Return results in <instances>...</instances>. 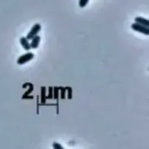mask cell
I'll list each match as a JSON object with an SVG mask.
<instances>
[{
  "label": "cell",
  "mask_w": 149,
  "mask_h": 149,
  "mask_svg": "<svg viewBox=\"0 0 149 149\" xmlns=\"http://www.w3.org/2000/svg\"><path fill=\"white\" fill-rule=\"evenodd\" d=\"M59 92H60V99L61 100H65V88L64 87H59Z\"/></svg>",
  "instance_id": "9c48e42d"
},
{
  "label": "cell",
  "mask_w": 149,
  "mask_h": 149,
  "mask_svg": "<svg viewBox=\"0 0 149 149\" xmlns=\"http://www.w3.org/2000/svg\"><path fill=\"white\" fill-rule=\"evenodd\" d=\"M65 91H67V98L71 100L72 98V89L71 87H65Z\"/></svg>",
  "instance_id": "30bf717a"
},
{
  "label": "cell",
  "mask_w": 149,
  "mask_h": 149,
  "mask_svg": "<svg viewBox=\"0 0 149 149\" xmlns=\"http://www.w3.org/2000/svg\"><path fill=\"white\" fill-rule=\"evenodd\" d=\"M52 148L55 149H63L64 148L59 144V143H57V142H54L53 145H52Z\"/></svg>",
  "instance_id": "4fadbf2b"
},
{
  "label": "cell",
  "mask_w": 149,
  "mask_h": 149,
  "mask_svg": "<svg viewBox=\"0 0 149 149\" xmlns=\"http://www.w3.org/2000/svg\"><path fill=\"white\" fill-rule=\"evenodd\" d=\"M134 21H135V23H138V24H142V25H144V26H147V27H148L149 26L148 19L144 18V17H135Z\"/></svg>",
  "instance_id": "8992f818"
},
{
  "label": "cell",
  "mask_w": 149,
  "mask_h": 149,
  "mask_svg": "<svg viewBox=\"0 0 149 149\" xmlns=\"http://www.w3.org/2000/svg\"><path fill=\"white\" fill-rule=\"evenodd\" d=\"M48 90H49V93H48V95H46V100L52 99V97H53V88L52 87H49Z\"/></svg>",
  "instance_id": "7c38bea8"
},
{
  "label": "cell",
  "mask_w": 149,
  "mask_h": 149,
  "mask_svg": "<svg viewBox=\"0 0 149 149\" xmlns=\"http://www.w3.org/2000/svg\"><path fill=\"white\" fill-rule=\"evenodd\" d=\"M40 100L41 104L45 105L46 102V88L45 86L41 87V93H40Z\"/></svg>",
  "instance_id": "52a82bcc"
},
{
  "label": "cell",
  "mask_w": 149,
  "mask_h": 149,
  "mask_svg": "<svg viewBox=\"0 0 149 149\" xmlns=\"http://www.w3.org/2000/svg\"><path fill=\"white\" fill-rule=\"evenodd\" d=\"M33 58H34V54H33L32 52H30L28 51L26 53H24V55H21V56L17 58V65H24V64H25V63L31 61Z\"/></svg>",
  "instance_id": "6da1fadb"
},
{
  "label": "cell",
  "mask_w": 149,
  "mask_h": 149,
  "mask_svg": "<svg viewBox=\"0 0 149 149\" xmlns=\"http://www.w3.org/2000/svg\"><path fill=\"white\" fill-rule=\"evenodd\" d=\"M58 92H59L58 87H54L53 88V97H52V99H55L56 100H58Z\"/></svg>",
  "instance_id": "ba28073f"
},
{
  "label": "cell",
  "mask_w": 149,
  "mask_h": 149,
  "mask_svg": "<svg viewBox=\"0 0 149 149\" xmlns=\"http://www.w3.org/2000/svg\"><path fill=\"white\" fill-rule=\"evenodd\" d=\"M89 3V0H79V7L81 8H84L87 5V3Z\"/></svg>",
  "instance_id": "8fae6325"
},
{
  "label": "cell",
  "mask_w": 149,
  "mask_h": 149,
  "mask_svg": "<svg viewBox=\"0 0 149 149\" xmlns=\"http://www.w3.org/2000/svg\"><path fill=\"white\" fill-rule=\"evenodd\" d=\"M31 43H30V45H31V49H37L39 45V43H40V40H41V38L40 36L37 35L35 37H33L31 39Z\"/></svg>",
  "instance_id": "277c9868"
},
{
  "label": "cell",
  "mask_w": 149,
  "mask_h": 149,
  "mask_svg": "<svg viewBox=\"0 0 149 149\" xmlns=\"http://www.w3.org/2000/svg\"><path fill=\"white\" fill-rule=\"evenodd\" d=\"M20 44L22 45V47L25 50V51H30L31 50V45H30V42L29 39L26 38V37H22L20 38Z\"/></svg>",
  "instance_id": "5b68a950"
},
{
  "label": "cell",
  "mask_w": 149,
  "mask_h": 149,
  "mask_svg": "<svg viewBox=\"0 0 149 149\" xmlns=\"http://www.w3.org/2000/svg\"><path fill=\"white\" fill-rule=\"evenodd\" d=\"M40 30H41V25H40L39 24H35L31 27V31L28 32V34H27V36H26V38L29 39V40H31L33 37L38 35V32L40 31Z\"/></svg>",
  "instance_id": "3957f363"
},
{
  "label": "cell",
  "mask_w": 149,
  "mask_h": 149,
  "mask_svg": "<svg viewBox=\"0 0 149 149\" xmlns=\"http://www.w3.org/2000/svg\"><path fill=\"white\" fill-rule=\"evenodd\" d=\"M131 27L135 31H138L140 33H142V34H145V35H148V36L149 35V28L147 27V26H144L142 24H140L134 22V24H132Z\"/></svg>",
  "instance_id": "7a4b0ae2"
}]
</instances>
